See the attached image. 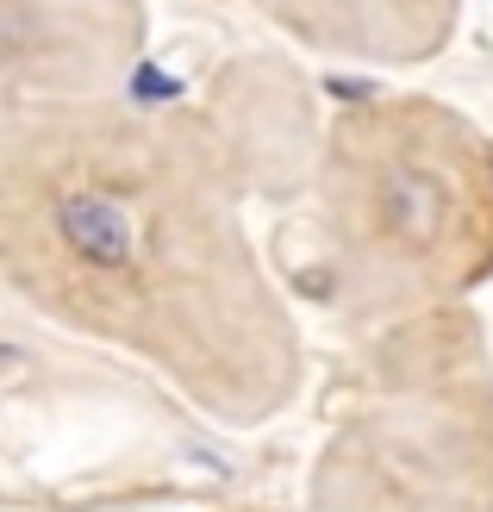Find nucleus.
Masks as SVG:
<instances>
[{"label":"nucleus","mask_w":493,"mask_h":512,"mask_svg":"<svg viewBox=\"0 0 493 512\" xmlns=\"http://www.w3.org/2000/svg\"><path fill=\"white\" fill-rule=\"evenodd\" d=\"M281 38L337 63L412 69L456 38L462 0H250Z\"/></svg>","instance_id":"nucleus-6"},{"label":"nucleus","mask_w":493,"mask_h":512,"mask_svg":"<svg viewBox=\"0 0 493 512\" xmlns=\"http://www.w3.org/2000/svg\"><path fill=\"white\" fill-rule=\"evenodd\" d=\"M200 107L75 100L0 119V269L19 306L125 350L219 425H269L306 338Z\"/></svg>","instance_id":"nucleus-1"},{"label":"nucleus","mask_w":493,"mask_h":512,"mask_svg":"<svg viewBox=\"0 0 493 512\" xmlns=\"http://www.w3.org/2000/svg\"><path fill=\"white\" fill-rule=\"evenodd\" d=\"M300 512H493V344L475 306L356 338Z\"/></svg>","instance_id":"nucleus-3"},{"label":"nucleus","mask_w":493,"mask_h":512,"mask_svg":"<svg viewBox=\"0 0 493 512\" xmlns=\"http://www.w3.org/2000/svg\"><path fill=\"white\" fill-rule=\"evenodd\" d=\"M200 119L225 144L250 200H294L313 188L331 119L319 113L313 82L288 57H275V50L225 57L200 94Z\"/></svg>","instance_id":"nucleus-5"},{"label":"nucleus","mask_w":493,"mask_h":512,"mask_svg":"<svg viewBox=\"0 0 493 512\" xmlns=\"http://www.w3.org/2000/svg\"><path fill=\"white\" fill-rule=\"evenodd\" d=\"M213 512H281V506H213Z\"/></svg>","instance_id":"nucleus-7"},{"label":"nucleus","mask_w":493,"mask_h":512,"mask_svg":"<svg viewBox=\"0 0 493 512\" xmlns=\"http://www.w3.org/2000/svg\"><path fill=\"white\" fill-rule=\"evenodd\" d=\"M150 19L144 0H0V100L75 107L132 88Z\"/></svg>","instance_id":"nucleus-4"},{"label":"nucleus","mask_w":493,"mask_h":512,"mask_svg":"<svg viewBox=\"0 0 493 512\" xmlns=\"http://www.w3.org/2000/svg\"><path fill=\"white\" fill-rule=\"evenodd\" d=\"M306 213L319 300L350 338L469 306L493 281V138L437 94H362L325 125Z\"/></svg>","instance_id":"nucleus-2"}]
</instances>
